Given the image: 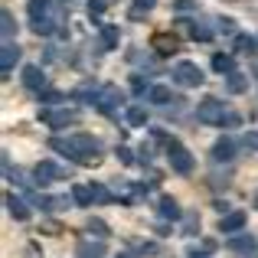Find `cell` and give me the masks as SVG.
I'll list each match as a JSON object with an SVG mask.
<instances>
[{"instance_id": "obj_1", "label": "cell", "mask_w": 258, "mask_h": 258, "mask_svg": "<svg viewBox=\"0 0 258 258\" xmlns=\"http://www.w3.org/2000/svg\"><path fill=\"white\" fill-rule=\"evenodd\" d=\"M200 121H209V124H216V121H226V101L206 98V101L200 105Z\"/></svg>"}, {"instance_id": "obj_11", "label": "cell", "mask_w": 258, "mask_h": 258, "mask_svg": "<svg viewBox=\"0 0 258 258\" xmlns=\"http://www.w3.org/2000/svg\"><path fill=\"white\" fill-rule=\"evenodd\" d=\"M160 216H167V219H176V216H180V206H176V200L164 196V200H160Z\"/></svg>"}, {"instance_id": "obj_25", "label": "cell", "mask_w": 258, "mask_h": 258, "mask_svg": "<svg viewBox=\"0 0 258 258\" xmlns=\"http://www.w3.org/2000/svg\"><path fill=\"white\" fill-rule=\"evenodd\" d=\"M235 46H239L242 52H252L255 49V39L252 36H239V39H235Z\"/></svg>"}, {"instance_id": "obj_21", "label": "cell", "mask_w": 258, "mask_h": 258, "mask_svg": "<svg viewBox=\"0 0 258 258\" xmlns=\"http://www.w3.org/2000/svg\"><path fill=\"white\" fill-rule=\"evenodd\" d=\"M127 121H131V124H144L147 111H144V108H131V111H127Z\"/></svg>"}, {"instance_id": "obj_2", "label": "cell", "mask_w": 258, "mask_h": 258, "mask_svg": "<svg viewBox=\"0 0 258 258\" xmlns=\"http://www.w3.org/2000/svg\"><path fill=\"white\" fill-rule=\"evenodd\" d=\"M173 79H176L180 85L193 88V85L203 82V72H200V66H193V62H180V66L173 69Z\"/></svg>"}, {"instance_id": "obj_10", "label": "cell", "mask_w": 258, "mask_h": 258, "mask_svg": "<svg viewBox=\"0 0 258 258\" xmlns=\"http://www.w3.org/2000/svg\"><path fill=\"white\" fill-rule=\"evenodd\" d=\"M170 98H173V92H170L167 85H154V88H151V101H157V105H167Z\"/></svg>"}, {"instance_id": "obj_27", "label": "cell", "mask_w": 258, "mask_h": 258, "mask_svg": "<svg viewBox=\"0 0 258 258\" xmlns=\"http://www.w3.org/2000/svg\"><path fill=\"white\" fill-rule=\"evenodd\" d=\"M10 33H13V17L4 13V36H10Z\"/></svg>"}, {"instance_id": "obj_28", "label": "cell", "mask_w": 258, "mask_h": 258, "mask_svg": "<svg viewBox=\"0 0 258 258\" xmlns=\"http://www.w3.org/2000/svg\"><path fill=\"white\" fill-rule=\"evenodd\" d=\"M245 147H252V151H258V131H255V134H245Z\"/></svg>"}, {"instance_id": "obj_26", "label": "cell", "mask_w": 258, "mask_h": 258, "mask_svg": "<svg viewBox=\"0 0 258 258\" xmlns=\"http://www.w3.org/2000/svg\"><path fill=\"white\" fill-rule=\"evenodd\" d=\"M101 39H105V46H114V39H118V30H114V26H105Z\"/></svg>"}, {"instance_id": "obj_29", "label": "cell", "mask_w": 258, "mask_h": 258, "mask_svg": "<svg viewBox=\"0 0 258 258\" xmlns=\"http://www.w3.org/2000/svg\"><path fill=\"white\" fill-rule=\"evenodd\" d=\"M193 258H203V255H193Z\"/></svg>"}, {"instance_id": "obj_30", "label": "cell", "mask_w": 258, "mask_h": 258, "mask_svg": "<svg viewBox=\"0 0 258 258\" xmlns=\"http://www.w3.org/2000/svg\"><path fill=\"white\" fill-rule=\"evenodd\" d=\"M255 203H258V200H255Z\"/></svg>"}, {"instance_id": "obj_23", "label": "cell", "mask_w": 258, "mask_h": 258, "mask_svg": "<svg viewBox=\"0 0 258 258\" xmlns=\"http://www.w3.org/2000/svg\"><path fill=\"white\" fill-rule=\"evenodd\" d=\"M232 248H235V252H252V248H255V239H235Z\"/></svg>"}, {"instance_id": "obj_17", "label": "cell", "mask_w": 258, "mask_h": 258, "mask_svg": "<svg viewBox=\"0 0 258 258\" xmlns=\"http://www.w3.org/2000/svg\"><path fill=\"white\" fill-rule=\"evenodd\" d=\"M189 36H193V39H209V36H213V30L203 26V23H193V26H189Z\"/></svg>"}, {"instance_id": "obj_6", "label": "cell", "mask_w": 258, "mask_h": 258, "mask_svg": "<svg viewBox=\"0 0 258 258\" xmlns=\"http://www.w3.org/2000/svg\"><path fill=\"white\" fill-rule=\"evenodd\" d=\"M154 49L164 52V56H170V52L176 49V36H170V33H157V36H154Z\"/></svg>"}, {"instance_id": "obj_7", "label": "cell", "mask_w": 258, "mask_h": 258, "mask_svg": "<svg viewBox=\"0 0 258 258\" xmlns=\"http://www.w3.org/2000/svg\"><path fill=\"white\" fill-rule=\"evenodd\" d=\"M23 85H26V88H43V85H46L43 72H39L36 66H26V69H23Z\"/></svg>"}, {"instance_id": "obj_19", "label": "cell", "mask_w": 258, "mask_h": 258, "mask_svg": "<svg viewBox=\"0 0 258 258\" xmlns=\"http://www.w3.org/2000/svg\"><path fill=\"white\" fill-rule=\"evenodd\" d=\"M245 85H248V79H245V76H239V72L229 79V92H245Z\"/></svg>"}, {"instance_id": "obj_4", "label": "cell", "mask_w": 258, "mask_h": 258, "mask_svg": "<svg viewBox=\"0 0 258 258\" xmlns=\"http://www.w3.org/2000/svg\"><path fill=\"white\" fill-rule=\"evenodd\" d=\"M39 118H43L46 124H52V127H66V124H76V121H79V114H76V111H56V114L43 111Z\"/></svg>"}, {"instance_id": "obj_13", "label": "cell", "mask_w": 258, "mask_h": 258, "mask_svg": "<svg viewBox=\"0 0 258 258\" xmlns=\"http://www.w3.org/2000/svg\"><path fill=\"white\" fill-rule=\"evenodd\" d=\"M118 98H121V92H118V88H105V92H101V101H98V105L105 108V111H111Z\"/></svg>"}, {"instance_id": "obj_15", "label": "cell", "mask_w": 258, "mask_h": 258, "mask_svg": "<svg viewBox=\"0 0 258 258\" xmlns=\"http://www.w3.org/2000/svg\"><path fill=\"white\" fill-rule=\"evenodd\" d=\"M7 203H10V213L17 216V219H26V216H30V209H26L23 203L17 200V196H7Z\"/></svg>"}, {"instance_id": "obj_20", "label": "cell", "mask_w": 258, "mask_h": 258, "mask_svg": "<svg viewBox=\"0 0 258 258\" xmlns=\"http://www.w3.org/2000/svg\"><path fill=\"white\" fill-rule=\"evenodd\" d=\"M46 7H49V0H30V17L39 20V13H46Z\"/></svg>"}, {"instance_id": "obj_16", "label": "cell", "mask_w": 258, "mask_h": 258, "mask_svg": "<svg viewBox=\"0 0 258 258\" xmlns=\"http://www.w3.org/2000/svg\"><path fill=\"white\" fill-rule=\"evenodd\" d=\"M105 248L101 245H79V258H101Z\"/></svg>"}, {"instance_id": "obj_22", "label": "cell", "mask_w": 258, "mask_h": 258, "mask_svg": "<svg viewBox=\"0 0 258 258\" xmlns=\"http://www.w3.org/2000/svg\"><path fill=\"white\" fill-rule=\"evenodd\" d=\"M213 69L216 72H229V69H232V59H229V56H216L213 59Z\"/></svg>"}, {"instance_id": "obj_14", "label": "cell", "mask_w": 258, "mask_h": 258, "mask_svg": "<svg viewBox=\"0 0 258 258\" xmlns=\"http://www.w3.org/2000/svg\"><path fill=\"white\" fill-rule=\"evenodd\" d=\"M154 4H157V0H134V7H131V20H141V17H144V10H151Z\"/></svg>"}, {"instance_id": "obj_9", "label": "cell", "mask_w": 258, "mask_h": 258, "mask_svg": "<svg viewBox=\"0 0 258 258\" xmlns=\"http://www.w3.org/2000/svg\"><path fill=\"white\" fill-rule=\"evenodd\" d=\"M36 176H39V183H52L56 176H62V170H59V167H52V164H39L36 167Z\"/></svg>"}, {"instance_id": "obj_18", "label": "cell", "mask_w": 258, "mask_h": 258, "mask_svg": "<svg viewBox=\"0 0 258 258\" xmlns=\"http://www.w3.org/2000/svg\"><path fill=\"white\" fill-rule=\"evenodd\" d=\"M76 200L85 206L88 200H95V186H76Z\"/></svg>"}, {"instance_id": "obj_5", "label": "cell", "mask_w": 258, "mask_h": 258, "mask_svg": "<svg viewBox=\"0 0 258 258\" xmlns=\"http://www.w3.org/2000/svg\"><path fill=\"white\" fill-rule=\"evenodd\" d=\"M17 59H20V46L7 43V46H4V52H0V69H4V72H10Z\"/></svg>"}, {"instance_id": "obj_24", "label": "cell", "mask_w": 258, "mask_h": 258, "mask_svg": "<svg viewBox=\"0 0 258 258\" xmlns=\"http://www.w3.org/2000/svg\"><path fill=\"white\" fill-rule=\"evenodd\" d=\"M88 229H92L95 235H101V239H105V235H108V226H105V222H101V219H92V222H88Z\"/></svg>"}, {"instance_id": "obj_3", "label": "cell", "mask_w": 258, "mask_h": 258, "mask_svg": "<svg viewBox=\"0 0 258 258\" xmlns=\"http://www.w3.org/2000/svg\"><path fill=\"white\" fill-rule=\"evenodd\" d=\"M170 164H173V170H176V173H189V170H193V157H189L186 147L176 144V141L170 144Z\"/></svg>"}, {"instance_id": "obj_8", "label": "cell", "mask_w": 258, "mask_h": 258, "mask_svg": "<svg viewBox=\"0 0 258 258\" xmlns=\"http://www.w3.org/2000/svg\"><path fill=\"white\" fill-rule=\"evenodd\" d=\"M232 151H235V144H232L229 138H226V141H219V144L213 147V160H232V157H235Z\"/></svg>"}, {"instance_id": "obj_12", "label": "cell", "mask_w": 258, "mask_h": 258, "mask_svg": "<svg viewBox=\"0 0 258 258\" xmlns=\"http://www.w3.org/2000/svg\"><path fill=\"white\" fill-rule=\"evenodd\" d=\"M245 226V213H232L229 219H222V232H232V229Z\"/></svg>"}]
</instances>
